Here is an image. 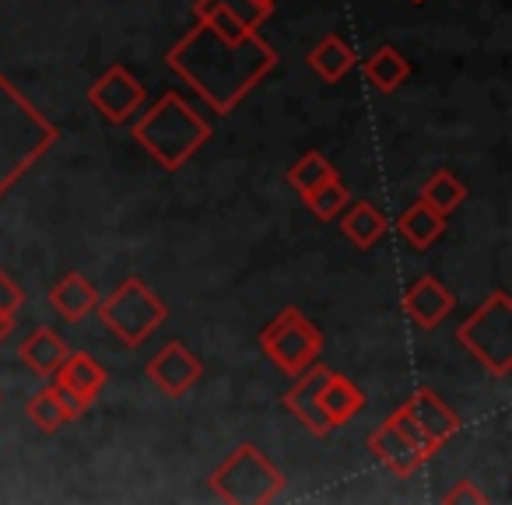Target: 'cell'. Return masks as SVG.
<instances>
[{
  "label": "cell",
  "mask_w": 512,
  "mask_h": 505,
  "mask_svg": "<svg viewBox=\"0 0 512 505\" xmlns=\"http://www.w3.org/2000/svg\"><path fill=\"white\" fill-rule=\"evenodd\" d=\"M330 176H337V169L320 155V151H309V155H302L299 162L288 169V183H292L302 197H306L309 190H316V186H320L323 179H330Z\"/></svg>",
  "instance_id": "obj_26"
},
{
  "label": "cell",
  "mask_w": 512,
  "mask_h": 505,
  "mask_svg": "<svg viewBox=\"0 0 512 505\" xmlns=\"http://www.w3.org/2000/svg\"><path fill=\"white\" fill-rule=\"evenodd\" d=\"M50 306H53V313L64 316L67 323H81L99 306V288H95L85 274L71 271L50 288Z\"/></svg>",
  "instance_id": "obj_16"
},
{
  "label": "cell",
  "mask_w": 512,
  "mask_h": 505,
  "mask_svg": "<svg viewBox=\"0 0 512 505\" xmlns=\"http://www.w3.org/2000/svg\"><path fill=\"white\" fill-rule=\"evenodd\" d=\"M421 200H425L428 207H435V211L446 218V214H453L456 207L467 200V186H463L449 169H439L435 176L425 179V186H421Z\"/></svg>",
  "instance_id": "obj_24"
},
{
  "label": "cell",
  "mask_w": 512,
  "mask_h": 505,
  "mask_svg": "<svg viewBox=\"0 0 512 505\" xmlns=\"http://www.w3.org/2000/svg\"><path fill=\"white\" fill-rule=\"evenodd\" d=\"M446 232V218L435 207H428L425 200H414L404 214H400V235L411 242L414 249H428L442 239Z\"/></svg>",
  "instance_id": "obj_21"
},
{
  "label": "cell",
  "mask_w": 512,
  "mask_h": 505,
  "mask_svg": "<svg viewBox=\"0 0 512 505\" xmlns=\"http://www.w3.org/2000/svg\"><path fill=\"white\" fill-rule=\"evenodd\" d=\"M442 502L446 505H488V495H484L470 477H463V481H456L449 491H442Z\"/></svg>",
  "instance_id": "obj_27"
},
{
  "label": "cell",
  "mask_w": 512,
  "mask_h": 505,
  "mask_svg": "<svg viewBox=\"0 0 512 505\" xmlns=\"http://www.w3.org/2000/svg\"><path fill=\"white\" fill-rule=\"evenodd\" d=\"M11 327H15V313H4V309H0V337H8Z\"/></svg>",
  "instance_id": "obj_29"
},
{
  "label": "cell",
  "mask_w": 512,
  "mask_h": 505,
  "mask_svg": "<svg viewBox=\"0 0 512 505\" xmlns=\"http://www.w3.org/2000/svg\"><path fill=\"white\" fill-rule=\"evenodd\" d=\"M106 379L109 376H106V369H102V362H95L88 351H67L60 369L53 372V383L71 393L81 407L95 404V397L106 390Z\"/></svg>",
  "instance_id": "obj_14"
},
{
  "label": "cell",
  "mask_w": 512,
  "mask_h": 505,
  "mask_svg": "<svg viewBox=\"0 0 512 505\" xmlns=\"http://www.w3.org/2000/svg\"><path fill=\"white\" fill-rule=\"evenodd\" d=\"M211 11L228 15L232 22H239L242 29L260 32V25L271 18L274 0H197V4H193V18H204V15H211Z\"/></svg>",
  "instance_id": "obj_22"
},
{
  "label": "cell",
  "mask_w": 512,
  "mask_h": 505,
  "mask_svg": "<svg viewBox=\"0 0 512 505\" xmlns=\"http://www.w3.org/2000/svg\"><path fill=\"white\" fill-rule=\"evenodd\" d=\"M411 4H425V0H411Z\"/></svg>",
  "instance_id": "obj_30"
},
{
  "label": "cell",
  "mask_w": 512,
  "mask_h": 505,
  "mask_svg": "<svg viewBox=\"0 0 512 505\" xmlns=\"http://www.w3.org/2000/svg\"><path fill=\"white\" fill-rule=\"evenodd\" d=\"M64 355H67V341L50 327H36L22 341V348H18V358L25 362V369L39 379H53V372L64 362Z\"/></svg>",
  "instance_id": "obj_17"
},
{
  "label": "cell",
  "mask_w": 512,
  "mask_h": 505,
  "mask_svg": "<svg viewBox=\"0 0 512 505\" xmlns=\"http://www.w3.org/2000/svg\"><path fill=\"white\" fill-rule=\"evenodd\" d=\"M57 144V127L0 74V200Z\"/></svg>",
  "instance_id": "obj_2"
},
{
  "label": "cell",
  "mask_w": 512,
  "mask_h": 505,
  "mask_svg": "<svg viewBox=\"0 0 512 505\" xmlns=\"http://www.w3.org/2000/svg\"><path fill=\"white\" fill-rule=\"evenodd\" d=\"M369 453L376 456V460L383 463L390 474H397V477H411L414 470H418L421 463L428 460L425 449H421L418 442H414L411 435H407L393 418H386L383 425H379L376 432L369 435Z\"/></svg>",
  "instance_id": "obj_11"
},
{
  "label": "cell",
  "mask_w": 512,
  "mask_h": 505,
  "mask_svg": "<svg viewBox=\"0 0 512 505\" xmlns=\"http://www.w3.org/2000/svg\"><path fill=\"white\" fill-rule=\"evenodd\" d=\"M81 411H85V407H81L67 390H60L57 383L36 390L29 397V404H25V414H29V421L43 435H53V432H60V428H67L71 421L81 418Z\"/></svg>",
  "instance_id": "obj_15"
},
{
  "label": "cell",
  "mask_w": 512,
  "mask_h": 505,
  "mask_svg": "<svg viewBox=\"0 0 512 505\" xmlns=\"http://www.w3.org/2000/svg\"><path fill=\"white\" fill-rule=\"evenodd\" d=\"M320 404H323V411H327L330 425L341 428L365 411V393L355 379L341 376V372H330L327 383H323V390H320Z\"/></svg>",
  "instance_id": "obj_18"
},
{
  "label": "cell",
  "mask_w": 512,
  "mask_h": 505,
  "mask_svg": "<svg viewBox=\"0 0 512 505\" xmlns=\"http://www.w3.org/2000/svg\"><path fill=\"white\" fill-rule=\"evenodd\" d=\"M260 351L278 365L285 376H299L323 351V334L302 316V309L288 306L260 330Z\"/></svg>",
  "instance_id": "obj_7"
},
{
  "label": "cell",
  "mask_w": 512,
  "mask_h": 505,
  "mask_svg": "<svg viewBox=\"0 0 512 505\" xmlns=\"http://www.w3.org/2000/svg\"><path fill=\"white\" fill-rule=\"evenodd\" d=\"M362 71H365V81H369L376 92L390 95V92H397L407 78H411L414 67H411V60L397 50V46H379L376 53H369V57L362 60Z\"/></svg>",
  "instance_id": "obj_19"
},
{
  "label": "cell",
  "mask_w": 512,
  "mask_h": 505,
  "mask_svg": "<svg viewBox=\"0 0 512 505\" xmlns=\"http://www.w3.org/2000/svg\"><path fill=\"white\" fill-rule=\"evenodd\" d=\"M22 302H25L22 285L0 271V309H4V313H18V309H22Z\"/></svg>",
  "instance_id": "obj_28"
},
{
  "label": "cell",
  "mask_w": 512,
  "mask_h": 505,
  "mask_svg": "<svg viewBox=\"0 0 512 505\" xmlns=\"http://www.w3.org/2000/svg\"><path fill=\"white\" fill-rule=\"evenodd\" d=\"M344 204H348V186L341 183V176L323 179V183L316 186V190L306 193L309 214H313V218H320V221L337 218V214L344 211Z\"/></svg>",
  "instance_id": "obj_25"
},
{
  "label": "cell",
  "mask_w": 512,
  "mask_h": 505,
  "mask_svg": "<svg viewBox=\"0 0 512 505\" xmlns=\"http://www.w3.org/2000/svg\"><path fill=\"white\" fill-rule=\"evenodd\" d=\"M88 102H92V109H99L102 120L127 123L144 106V85L123 64H113L88 88Z\"/></svg>",
  "instance_id": "obj_8"
},
{
  "label": "cell",
  "mask_w": 512,
  "mask_h": 505,
  "mask_svg": "<svg viewBox=\"0 0 512 505\" xmlns=\"http://www.w3.org/2000/svg\"><path fill=\"white\" fill-rule=\"evenodd\" d=\"M456 309V299L449 295V288L439 278H418L411 288L404 292V313L414 327L421 330H435L439 323L449 320V313Z\"/></svg>",
  "instance_id": "obj_13"
},
{
  "label": "cell",
  "mask_w": 512,
  "mask_h": 505,
  "mask_svg": "<svg viewBox=\"0 0 512 505\" xmlns=\"http://www.w3.org/2000/svg\"><path fill=\"white\" fill-rule=\"evenodd\" d=\"M330 372L334 369L320 365V358H316L313 365H306V369L295 376V386L285 393V400H281V404L306 425V432H313L316 439H327V435L334 432V425H330L327 411H323V404H320V390H323V383H327Z\"/></svg>",
  "instance_id": "obj_9"
},
{
  "label": "cell",
  "mask_w": 512,
  "mask_h": 505,
  "mask_svg": "<svg viewBox=\"0 0 512 505\" xmlns=\"http://www.w3.org/2000/svg\"><path fill=\"white\" fill-rule=\"evenodd\" d=\"M404 411L414 418V425L421 428V435L432 442L435 453H439V449L446 446L456 432H460V414H456L453 407L439 397V393L428 390V386H421V390L407 400Z\"/></svg>",
  "instance_id": "obj_12"
},
{
  "label": "cell",
  "mask_w": 512,
  "mask_h": 505,
  "mask_svg": "<svg viewBox=\"0 0 512 505\" xmlns=\"http://www.w3.org/2000/svg\"><path fill=\"white\" fill-rule=\"evenodd\" d=\"M0 341H4V337H0Z\"/></svg>",
  "instance_id": "obj_31"
},
{
  "label": "cell",
  "mask_w": 512,
  "mask_h": 505,
  "mask_svg": "<svg viewBox=\"0 0 512 505\" xmlns=\"http://www.w3.org/2000/svg\"><path fill=\"white\" fill-rule=\"evenodd\" d=\"M134 141L141 144L165 172H179L207 141H211V123H207L179 92H165L162 99L134 123Z\"/></svg>",
  "instance_id": "obj_3"
},
{
  "label": "cell",
  "mask_w": 512,
  "mask_h": 505,
  "mask_svg": "<svg viewBox=\"0 0 512 505\" xmlns=\"http://www.w3.org/2000/svg\"><path fill=\"white\" fill-rule=\"evenodd\" d=\"M456 341L491 372L509 376L512 369V299L509 292H495L484 306H477L456 330Z\"/></svg>",
  "instance_id": "obj_6"
},
{
  "label": "cell",
  "mask_w": 512,
  "mask_h": 505,
  "mask_svg": "<svg viewBox=\"0 0 512 505\" xmlns=\"http://www.w3.org/2000/svg\"><path fill=\"white\" fill-rule=\"evenodd\" d=\"M341 228H344V235H348V239L355 242L358 249H372L386 235L390 221H386L383 207H376L372 200H355V204L344 211Z\"/></svg>",
  "instance_id": "obj_20"
},
{
  "label": "cell",
  "mask_w": 512,
  "mask_h": 505,
  "mask_svg": "<svg viewBox=\"0 0 512 505\" xmlns=\"http://www.w3.org/2000/svg\"><path fill=\"white\" fill-rule=\"evenodd\" d=\"M95 313H99L102 327H106L116 341L127 344V348H141V344L165 323L169 309H165V302L158 299L141 278H127V281H120L106 299H99Z\"/></svg>",
  "instance_id": "obj_5"
},
{
  "label": "cell",
  "mask_w": 512,
  "mask_h": 505,
  "mask_svg": "<svg viewBox=\"0 0 512 505\" xmlns=\"http://www.w3.org/2000/svg\"><path fill=\"white\" fill-rule=\"evenodd\" d=\"M211 491L221 502L232 505H267L285 491V477L274 467V460L256 446L239 442L218 467L211 470Z\"/></svg>",
  "instance_id": "obj_4"
},
{
  "label": "cell",
  "mask_w": 512,
  "mask_h": 505,
  "mask_svg": "<svg viewBox=\"0 0 512 505\" xmlns=\"http://www.w3.org/2000/svg\"><path fill=\"white\" fill-rule=\"evenodd\" d=\"M165 64L214 109L232 113L278 64V50L260 32L221 36L207 22H197L169 53Z\"/></svg>",
  "instance_id": "obj_1"
},
{
  "label": "cell",
  "mask_w": 512,
  "mask_h": 505,
  "mask_svg": "<svg viewBox=\"0 0 512 505\" xmlns=\"http://www.w3.org/2000/svg\"><path fill=\"white\" fill-rule=\"evenodd\" d=\"M200 376H204V365H200V358L183 341H169L148 362V379L172 400L186 397Z\"/></svg>",
  "instance_id": "obj_10"
},
{
  "label": "cell",
  "mask_w": 512,
  "mask_h": 505,
  "mask_svg": "<svg viewBox=\"0 0 512 505\" xmlns=\"http://www.w3.org/2000/svg\"><path fill=\"white\" fill-rule=\"evenodd\" d=\"M306 64H309V71H316L323 81H341L344 74L355 67V50H351L341 36H327L309 50Z\"/></svg>",
  "instance_id": "obj_23"
}]
</instances>
